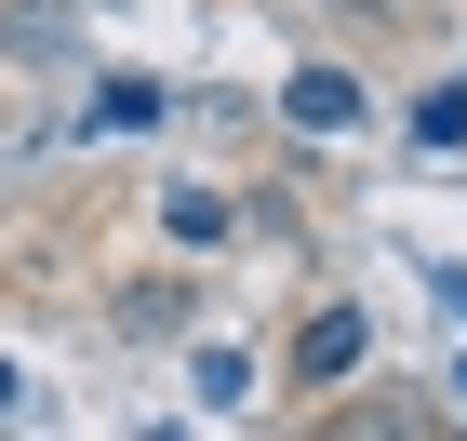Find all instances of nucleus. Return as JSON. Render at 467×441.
<instances>
[{
	"mask_svg": "<svg viewBox=\"0 0 467 441\" xmlns=\"http://www.w3.org/2000/svg\"><path fill=\"white\" fill-rule=\"evenodd\" d=\"M360 362H374V321H360L348 294H321V308L294 321V348H281V374H294V388H348Z\"/></svg>",
	"mask_w": 467,
	"mask_h": 441,
	"instance_id": "f257e3e1",
	"label": "nucleus"
},
{
	"mask_svg": "<svg viewBox=\"0 0 467 441\" xmlns=\"http://www.w3.org/2000/svg\"><path fill=\"white\" fill-rule=\"evenodd\" d=\"M281 121L294 134H360V80L348 68H294L281 80Z\"/></svg>",
	"mask_w": 467,
	"mask_h": 441,
	"instance_id": "f03ea898",
	"label": "nucleus"
},
{
	"mask_svg": "<svg viewBox=\"0 0 467 441\" xmlns=\"http://www.w3.org/2000/svg\"><path fill=\"white\" fill-rule=\"evenodd\" d=\"M147 121H161V80H94L80 134H147Z\"/></svg>",
	"mask_w": 467,
	"mask_h": 441,
	"instance_id": "7ed1b4c3",
	"label": "nucleus"
},
{
	"mask_svg": "<svg viewBox=\"0 0 467 441\" xmlns=\"http://www.w3.org/2000/svg\"><path fill=\"white\" fill-rule=\"evenodd\" d=\"M187 388H201V415H241V402H254V362H241V348H201Z\"/></svg>",
	"mask_w": 467,
	"mask_h": 441,
	"instance_id": "20e7f679",
	"label": "nucleus"
},
{
	"mask_svg": "<svg viewBox=\"0 0 467 441\" xmlns=\"http://www.w3.org/2000/svg\"><path fill=\"white\" fill-rule=\"evenodd\" d=\"M161 215H174V241H227V201H214V187H174Z\"/></svg>",
	"mask_w": 467,
	"mask_h": 441,
	"instance_id": "39448f33",
	"label": "nucleus"
},
{
	"mask_svg": "<svg viewBox=\"0 0 467 441\" xmlns=\"http://www.w3.org/2000/svg\"><path fill=\"white\" fill-rule=\"evenodd\" d=\"M0 415H14V362H0Z\"/></svg>",
	"mask_w": 467,
	"mask_h": 441,
	"instance_id": "423d86ee",
	"label": "nucleus"
},
{
	"mask_svg": "<svg viewBox=\"0 0 467 441\" xmlns=\"http://www.w3.org/2000/svg\"><path fill=\"white\" fill-rule=\"evenodd\" d=\"M348 14H400V0H348Z\"/></svg>",
	"mask_w": 467,
	"mask_h": 441,
	"instance_id": "0eeeda50",
	"label": "nucleus"
}]
</instances>
